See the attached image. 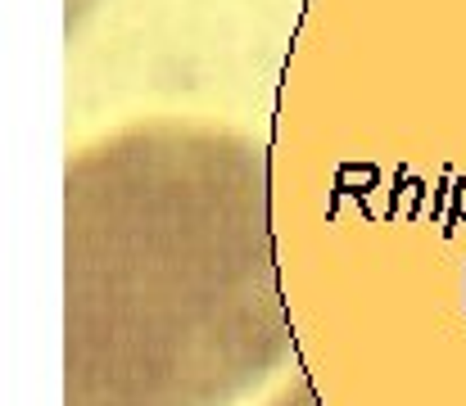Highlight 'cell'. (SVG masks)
I'll list each match as a JSON object with an SVG mask.
<instances>
[{
    "label": "cell",
    "instance_id": "obj_1",
    "mask_svg": "<svg viewBox=\"0 0 466 406\" xmlns=\"http://www.w3.org/2000/svg\"><path fill=\"white\" fill-rule=\"evenodd\" d=\"M295 352L258 217H73L64 406H236Z\"/></svg>",
    "mask_w": 466,
    "mask_h": 406
},
{
    "label": "cell",
    "instance_id": "obj_2",
    "mask_svg": "<svg viewBox=\"0 0 466 406\" xmlns=\"http://www.w3.org/2000/svg\"><path fill=\"white\" fill-rule=\"evenodd\" d=\"M268 406H321V398H317V389H312V380H290V384H281L277 389V398Z\"/></svg>",
    "mask_w": 466,
    "mask_h": 406
}]
</instances>
